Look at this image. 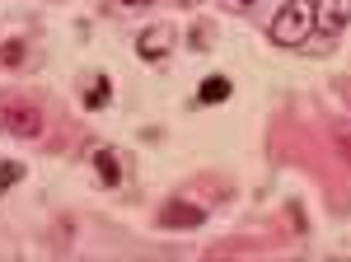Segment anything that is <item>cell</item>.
Returning <instances> with one entry per match:
<instances>
[{
	"label": "cell",
	"instance_id": "1",
	"mask_svg": "<svg viewBox=\"0 0 351 262\" xmlns=\"http://www.w3.org/2000/svg\"><path fill=\"white\" fill-rule=\"evenodd\" d=\"M309 33H314V0H286L267 24V38L276 47H300Z\"/></svg>",
	"mask_w": 351,
	"mask_h": 262
},
{
	"label": "cell",
	"instance_id": "2",
	"mask_svg": "<svg viewBox=\"0 0 351 262\" xmlns=\"http://www.w3.org/2000/svg\"><path fill=\"white\" fill-rule=\"evenodd\" d=\"M43 108L19 99V94H10V99H0V131L5 136H19V141H38L43 136Z\"/></svg>",
	"mask_w": 351,
	"mask_h": 262
},
{
	"label": "cell",
	"instance_id": "3",
	"mask_svg": "<svg viewBox=\"0 0 351 262\" xmlns=\"http://www.w3.org/2000/svg\"><path fill=\"white\" fill-rule=\"evenodd\" d=\"M351 24V0H314V33L337 38Z\"/></svg>",
	"mask_w": 351,
	"mask_h": 262
},
{
	"label": "cell",
	"instance_id": "4",
	"mask_svg": "<svg viewBox=\"0 0 351 262\" xmlns=\"http://www.w3.org/2000/svg\"><path fill=\"white\" fill-rule=\"evenodd\" d=\"M202 220H206V211L192 206V202H164V211H160L164 230H197Z\"/></svg>",
	"mask_w": 351,
	"mask_h": 262
},
{
	"label": "cell",
	"instance_id": "5",
	"mask_svg": "<svg viewBox=\"0 0 351 262\" xmlns=\"http://www.w3.org/2000/svg\"><path fill=\"white\" fill-rule=\"evenodd\" d=\"M169 47H173V33H169V28H150V33H141V38H136L141 61H164Z\"/></svg>",
	"mask_w": 351,
	"mask_h": 262
},
{
	"label": "cell",
	"instance_id": "6",
	"mask_svg": "<svg viewBox=\"0 0 351 262\" xmlns=\"http://www.w3.org/2000/svg\"><path fill=\"white\" fill-rule=\"evenodd\" d=\"M94 169H99V183L104 187H117L127 178V159L117 155V150H99V155H94Z\"/></svg>",
	"mask_w": 351,
	"mask_h": 262
},
{
	"label": "cell",
	"instance_id": "7",
	"mask_svg": "<svg viewBox=\"0 0 351 262\" xmlns=\"http://www.w3.org/2000/svg\"><path fill=\"white\" fill-rule=\"evenodd\" d=\"M108 99H112V84H108V75H89V89H84V108H108Z\"/></svg>",
	"mask_w": 351,
	"mask_h": 262
},
{
	"label": "cell",
	"instance_id": "8",
	"mask_svg": "<svg viewBox=\"0 0 351 262\" xmlns=\"http://www.w3.org/2000/svg\"><path fill=\"white\" fill-rule=\"evenodd\" d=\"M197 99H202V104H225V99H230V80L225 75H206L202 89H197Z\"/></svg>",
	"mask_w": 351,
	"mask_h": 262
},
{
	"label": "cell",
	"instance_id": "9",
	"mask_svg": "<svg viewBox=\"0 0 351 262\" xmlns=\"http://www.w3.org/2000/svg\"><path fill=\"white\" fill-rule=\"evenodd\" d=\"M24 52H28V43L24 38H10V43H0V66H24Z\"/></svg>",
	"mask_w": 351,
	"mask_h": 262
},
{
	"label": "cell",
	"instance_id": "10",
	"mask_svg": "<svg viewBox=\"0 0 351 262\" xmlns=\"http://www.w3.org/2000/svg\"><path fill=\"white\" fill-rule=\"evenodd\" d=\"M332 145H337V159L351 169V122H337V131H332Z\"/></svg>",
	"mask_w": 351,
	"mask_h": 262
},
{
	"label": "cell",
	"instance_id": "11",
	"mask_svg": "<svg viewBox=\"0 0 351 262\" xmlns=\"http://www.w3.org/2000/svg\"><path fill=\"white\" fill-rule=\"evenodd\" d=\"M19 178H24V164L19 159H0V192H10Z\"/></svg>",
	"mask_w": 351,
	"mask_h": 262
},
{
	"label": "cell",
	"instance_id": "12",
	"mask_svg": "<svg viewBox=\"0 0 351 262\" xmlns=\"http://www.w3.org/2000/svg\"><path fill=\"white\" fill-rule=\"evenodd\" d=\"M117 5H127V10H141V5H150V0H117Z\"/></svg>",
	"mask_w": 351,
	"mask_h": 262
},
{
	"label": "cell",
	"instance_id": "13",
	"mask_svg": "<svg viewBox=\"0 0 351 262\" xmlns=\"http://www.w3.org/2000/svg\"><path fill=\"white\" fill-rule=\"evenodd\" d=\"M239 5H253V0H239Z\"/></svg>",
	"mask_w": 351,
	"mask_h": 262
}]
</instances>
